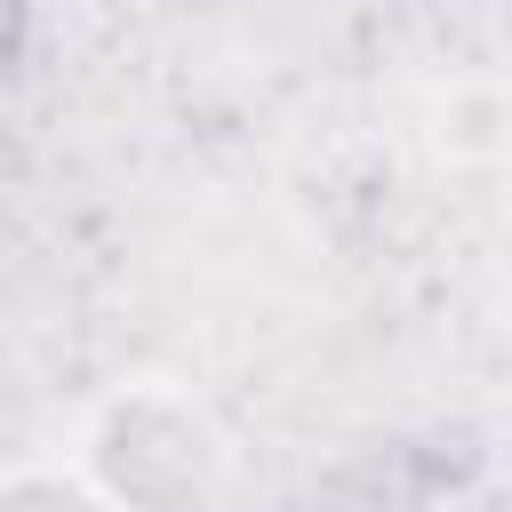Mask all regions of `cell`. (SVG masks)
<instances>
[{
    "mask_svg": "<svg viewBox=\"0 0 512 512\" xmlns=\"http://www.w3.org/2000/svg\"><path fill=\"white\" fill-rule=\"evenodd\" d=\"M88 480L120 512H200L224 480V448L176 392H120L88 424Z\"/></svg>",
    "mask_w": 512,
    "mask_h": 512,
    "instance_id": "1",
    "label": "cell"
},
{
    "mask_svg": "<svg viewBox=\"0 0 512 512\" xmlns=\"http://www.w3.org/2000/svg\"><path fill=\"white\" fill-rule=\"evenodd\" d=\"M456 512H512V480H488V488H472Z\"/></svg>",
    "mask_w": 512,
    "mask_h": 512,
    "instance_id": "2",
    "label": "cell"
}]
</instances>
